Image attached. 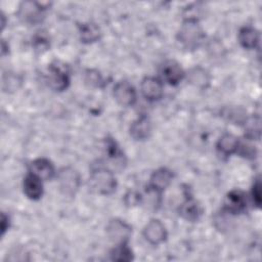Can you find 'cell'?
Wrapping results in <instances>:
<instances>
[{"label": "cell", "mask_w": 262, "mask_h": 262, "mask_svg": "<svg viewBox=\"0 0 262 262\" xmlns=\"http://www.w3.org/2000/svg\"><path fill=\"white\" fill-rule=\"evenodd\" d=\"M89 184L92 190L100 194H111L115 191L117 186L113 172L103 167H98L92 170Z\"/></svg>", "instance_id": "cell-1"}, {"label": "cell", "mask_w": 262, "mask_h": 262, "mask_svg": "<svg viewBox=\"0 0 262 262\" xmlns=\"http://www.w3.org/2000/svg\"><path fill=\"white\" fill-rule=\"evenodd\" d=\"M204 38V33L196 19H187L178 33V40L186 48L193 49L199 46Z\"/></svg>", "instance_id": "cell-2"}, {"label": "cell", "mask_w": 262, "mask_h": 262, "mask_svg": "<svg viewBox=\"0 0 262 262\" xmlns=\"http://www.w3.org/2000/svg\"><path fill=\"white\" fill-rule=\"evenodd\" d=\"M58 183L60 190L66 194L73 196L79 188L80 176L76 170L67 167L59 171L58 173Z\"/></svg>", "instance_id": "cell-3"}, {"label": "cell", "mask_w": 262, "mask_h": 262, "mask_svg": "<svg viewBox=\"0 0 262 262\" xmlns=\"http://www.w3.org/2000/svg\"><path fill=\"white\" fill-rule=\"evenodd\" d=\"M106 234L117 245L124 244L127 243L131 235V227L120 219H113L106 226Z\"/></svg>", "instance_id": "cell-4"}, {"label": "cell", "mask_w": 262, "mask_h": 262, "mask_svg": "<svg viewBox=\"0 0 262 262\" xmlns=\"http://www.w3.org/2000/svg\"><path fill=\"white\" fill-rule=\"evenodd\" d=\"M70 79L67 67L64 64L59 66V63L51 64L48 77L49 86L55 91H62L68 87Z\"/></svg>", "instance_id": "cell-5"}, {"label": "cell", "mask_w": 262, "mask_h": 262, "mask_svg": "<svg viewBox=\"0 0 262 262\" xmlns=\"http://www.w3.org/2000/svg\"><path fill=\"white\" fill-rule=\"evenodd\" d=\"M113 94L117 102L123 106H130L136 100V91L127 81L118 82L114 87Z\"/></svg>", "instance_id": "cell-6"}, {"label": "cell", "mask_w": 262, "mask_h": 262, "mask_svg": "<svg viewBox=\"0 0 262 262\" xmlns=\"http://www.w3.org/2000/svg\"><path fill=\"white\" fill-rule=\"evenodd\" d=\"M144 238L151 245H159L163 243L167 237V231L164 224L158 220H150L143 229Z\"/></svg>", "instance_id": "cell-7"}, {"label": "cell", "mask_w": 262, "mask_h": 262, "mask_svg": "<svg viewBox=\"0 0 262 262\" xmlns=\"http://www.w3.org/2000/svg\"><path fill=\"white\" fill-rule=\"evenodd\" d=\"M247 207L246 194L238 189L231 190L225 198L224 210L231 214L242 213Z\"/></svg>", "instance_id": "cell-8"}, {"label": "cell", "mask_w": 262, "mask_h": 262, "mask_svg": "<svg viewBox=\"0 0 262 262\" xmlns=\"http://www.w3.org/2000/svg\"><path fill=\"white\" fill-rule=\"evenodd\" d=\"M141 93L150 101L158 100L163 95V84L155 77H146L141 82Z\"/></svg>", "instance_id": "cell-9"}, {"label": "cell", "mask_w": 262, "mask_h": 262, "mask_svg": "<svg viewBox=\"0 0 262 262\" xmlns=\"http://www.w3.org/2000/svg\"><path fill=\"white\" fill-rule=\"evenodd\" d=\"M161 73L164 80L170 85H177L184 76L182 68L174 60L166 61L162 67Z\"/></svg>", "instance_id": "cell-10"}, {"label": "cell", "mask_w": 262, "mask_h": 262, "mask_svg": "<svg viewBox=\"0 0 262 262\" xmlns=\"http://www.w3.org/2000/svg\"><path fill=\"white\" fill-rule=\"evenodd\" d=\"M30 173L36 175L41 180H48L54 174V167L47 159H37L30 164Z\"/></svg>", "instance_id": "cell-11"}, {"label": "cell", "mask_w": 262, "mask_h": 262, "mask_svg": "<svg viewBox=\"0 0 262 262\" xmlns=\"http://www.w3.org/2000/svg\"><path fill=\"white\" fill-rule=\"evenodd\" d=\"M151 125L146 116H141L130 126V135L135 140H144L149 137Z\"/></svg>", "instance_id": "cell-12"}, {"label": "cell", "mask_w": 262, "mask_h": 262, "mask_svg": "<svg viewBox=\"0 0 262 262\" xmlns=\"http://www.w3.org/2000/svg\"><path fill=\"white\" fill-rule=\"evenodd\" d=\"M24 192L31 200H39L43 193L42 180L36 175L29 173L24 179Z\"/></svg>", "instance_id": "cell-13"}, {"label": "cell", "mask_w": 262, "mask_h": 262, "mask_svg": "<svg viewBox=\"0 0 262 262\" xmlns=\"http://www.w3.org/2000/svg\"><path fill=\"white\" fill-rule=\"evenodd\" d=\"M173 175L170 170L167 168H160L152 173L148 187L161 192L170 184Z\"/></svg>", "instance_id": "cell-14"}, {"label": "cell", "mask_w": 262, "mask_h": 262, "mask_svg": "<svg viewBox=\"0 0 262 262\" xmlns=\"http://www.w3.org/2000/svg\"><path fill=\"white\" fill-rule=\"evenodd\" d=\"M43 9L44 8L40 7L38 3L26 2L24 3V7H20L19 9V15L25 21L35 24L41 20Z\"/></svg>", "instance_id": "cell-15"}, {"label": "cell", "mask_w": 262, "mask_h": 262, "mask_svg": "<svg viewBox=\"0 0 262 262\" xmlns=\"http://www.w3.org/2000/svg\"><path fill=\"white\" fill-rule=\"evenodd\" d=\"M238 41L246 49L256 48L259 43V33L252 27H244L238 33Z\"/></svg>", "instance_id": "cell-16"}, {"label": "cell", "mask_w": 262, "mask_h": 262, "mask_svg": "<svg viewBox=\"0 0 262 262\" xmlns=\"http://www.w3.org/2000/svg\"><path fill=\"white\" fill-rule=\"evenodd\" d=\"M239 141L238 139L229 133L223 134L217 142V148L220 152H222L225 156H229L233 152H235L238 149Z\"/></svg>", "instance_id": "cell-17"}, {"label": "cell", "mask_w": 262, "mask_h": 262, "mask_svg": "<svg viewBox=\"0 0 262 262\" xmlns=\"http://www.w3.org/2000/svg\"><path fill=\"white\" fill-rule=\"evenodd\" d=\"M179 212L184 219L188 221H195L199 219L202 211L200 205L193 199L189 198L181 205Z\"/></svg>", "instance_id": "cell-18"}, {"label": "cell", "mask_w": 262, "mask_h": 262, "mask_svg": "<svg viewBox=\"0 0 262 262\" xmlns=\"http://www.w3.org/2000/svg\"><path fill=\"white\" fill-rule=\"evenodd\" d=\"M80 36L84 43H92L100 38V30L95 24H83L80 27Z\"/></svg>", "instance_id": "cell-19"}, {"label": "cell", "mask_w": 262, "mask_h": 262, "mask_svg": "<svg viewBox=\"0 0 262 262\" xmlns=\"http://www.w3.org/2000/svg\"><path fill=\"white\" fill-rule=\"evenodd\" d=\"M111 258L114 261L128 262L133 259V253L131 249L127 246V243L119 244L111 252Z\"/></svg>", "instance_id": "cell-20"}, {"label": "cell", "mask_w": 262, "mask_h": 262, "mask_svg": "<svg viewBox=\"0 0 262 262\" xmlns=\"http://www.w3.org/2000/svg\"><path fill=\"white\" fill-rule=\"evenodd\" d=\"M188 80L191 84H194L198 87H206L210 82V77L208 73L202 68H194L190 71L188 75Z\"/></svg>", "instance_id": "cell-21"}, {"label": "cell", "mask_w": 262, "mask_h": 262, "mask_svg": "<svg viewBox=\"0 0 262 262\" xmlns=\"http://www.w3.org/2000/svg\"><path fill=\"white\" fill-rule=\"evenodd\" d=\"M21 80L13 74L4 75L3 77V88L7 90H16L18 87V84H20Z\"/></svg>", "instance_id": "cell-22"}, {"label": "cell", "mask_w": 262, "mask_h": 262, "mask_svg": "<svg viewBox=\"0 0 262 262\" xmlns=\"http://www.w3.org/2000/svg\"><path fill=\"white\" fill-rule=\"evenodd\" d=\"M260 134V120L259 118H252L248 124L247 135L250 138H258Z\"/></svg>", "instance_id": "cell-23"}, {"label": "cell", "mask_w": 262, "mask_h": 262, "mask_svg": "<svg viewBox=\"0 0 262 262\" xmlns=\"http://www.w3.org/2000/svg\"><path fill=\"white\" fill-rule=\"evenodd\" d=\"M252 200L256 207H260L261 205V184L260 180L257 179L252 187Z\"/></svg>", "instance_id": "cell-24"}, {"label": "cell", "mask_w": 262, "mask_h": 262, "mask_svg": "<svg viewBox=\"0 0 262 262\" xmlns=\"http://www.w3.org/2000/svg\"><path fill=\"white\" fill-rule=\"evenodd\" d=\"M86 81L89 82L91 85L99 86L100 83L102 82V79H101V76H100V74L98 72L90 70L86 74Z\"/></svg>", "instance_id": "cell-25"}, {"label": "cell", "mask_w": 262, "mask_h": 262, "mask_svg": "<svg viewBox=\"0 0 262 262\" xmlns=\"http://www.w3.org/2000/svg\"><path fill=\"white\" fill-rule=\"evenodd\" d=\"M9 226V218L4 213L1 214V234L3 235Z\"/></svg>", "instance_id": "cell-26"}]
</instances>
